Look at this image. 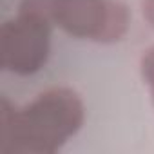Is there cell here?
Wrapping results in <instances>:
<instances>
[{"label":"cell","instance_id":"6da1fadb","mask_svg":"<svg viewBox=\"0 0 154 154\" xmlns=\"http://www.w3.org/2000/svg\"><path fill=\"white\" fill-rule=\"evenodd\" d=\"M85 107L71 87H51L24 107L6 96L0 102V140L4 152H58L84 125Z\"/></svg>","mask_w":154,"mask_h":154},{"label":"cell","instance_id":"7a4b0ae2","mask_svg":"<svg viewBox=\"0 0 154 154\" xmlns=\"http://www.w3.org/2000/svg\"><path fill=\"white\" fill-rule=\"evenodd\" d=\"M51 20L72 38L114 44L125 36L131 13L122 0H53Z\"/></svg>","mask_w":154,"mask_h":154},{"label":"cell","instance_id":"3957f363","mask_svg":"<svg viewBox=\"0 0 154 154\" xmlns=\"http://www.w3.org/2000/svg\"><path fill=\"white\" fill-rule=\"evenodd\" d=\"M53 24L42 17L18 11L0 27V63L18 76L38 72L51 53Z\"/></svg>","mask_w":154,"mask_h":154},{"label":"cell","instance_id":"277c9868","mask_svg":"<svg viewBox=\"0 0 154 154\" xmlns=\"http://www.w3.org/2000/svg\"><path fill=\"white\" fill-rule=\"evenodd\" d=\"M140 71H141V78L150 93V100L154 103V45L145 51L140 62Z\"/></svg>","mask_w":154,"mask_h":154},{"label":"cell","instance_id":"5b68a950","mask_svg":"<svg viewBox=\"0 0 154 154\" xmlns=\"http://www.w3.org/2000/svg\"><path fill=\"white\" fill-rule=\"evenodd\" d=\"M141 13L150 27H154V0H141Z\"/></svg>","mask_w":154,"mask_h":154}]
</instances>
